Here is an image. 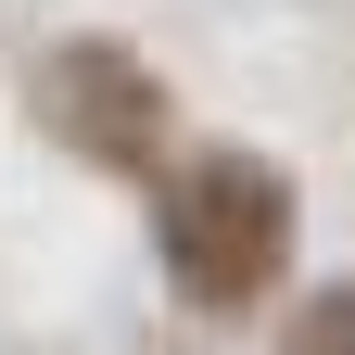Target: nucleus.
I'll use <instances>...</instances> for the list:
<instances>
[{
	"instance_id": "obj_1",
	"label": "nucleus",
	"mask_w": 355,
	"mask_h": 355,
	"mask_svg": "<svg viewBox=\"0 0 355 355\" xmlns=\"http://www.w3.org/2000/svg\"><path fill=\"white\" fill-rule=\"evenodd\" d=\"M153 229H165V279L191 292L203 318H229V304L279 292V266H292V191H279V165H254V153H203V165L165 178Z\"/></svg>"
},
{
	"instance_id": "obj_3",
	"label": "nucleus",
	"mask_w": 355,
	"mask_h": 355,
	"mask_svg": "<svg viewBox=\"0 0 355 355\" xmlns=\"http://www.w3.org/2000/svg\"><path fill=\"white\" fill-rule=\"evenodd\" d=\"M279 355H355V279H343V292H304V318H292Z\"/></svg>"
},
{
	"instance_id": "obj_2",
	"label": "nucleus",
	"mask_w": 355,
	"mask_h": 355,
	"mask_svg": "<svg viewBox=\"0 0 355 355\" xmlns=\"http://www.w3.org/2000/svg\"><path fill=\"white\" fill-rule=\"evenodd\" d=\"M38 114H51V140L89 153V165H153L165 153V89L140 51H114V38H64L51 64H38Z\"/></svg>"
}]
</instances>
